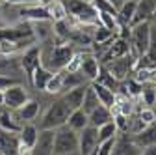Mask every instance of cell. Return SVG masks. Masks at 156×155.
<instances>
[{"mask_svg": "<svg viewBox=\"0 0 156 155\" xmlns=\"http://www.w3.org/2000/svg\"><path fill=\"white\" fill-rule=\"evenodd\" d=\"M74 54H76V52H74V47H73L71 43L56 45V47L50 49V52H48V56L45 58L43 66H45L47 69H50V71H63V69L69 66V62L73 60Z\"/></svg>", "mask_w": 156, "mask_h": 155, "instance_id": "obj_4", "label": "cell"}, {"mask_svg": "<svg viewBox=\"0 0 156 155\" xmlns=\"http://www.w3.org/2000/svg\"><path fill=\"white\" fill-rule=\"evenodd\" d=\"M151 25L156 28V9H154V13H152V19H151Z\"/></svg>", "mask_w": 156, "mask_h": 155, "instance_id": "obj_36", "label": "cell"}, {"mask_svg": "<svg viewBox=\"0 0 156 155\" xmlns=\"http://www.w3.org/2000/svg\"><path fill=\"white\" fill-rule=\"evenodd\" d=\"M141 149L132 142V138L126 137V133H121V137H115L113 149L110 155H140Z\"/></svg>", "mask_w": 156, "mask_h": 155, "instance_id": "obj_14", "label": "cell"}, {"mask_svg": "<svg viewBox=\"0 0 156 155\" xmlns=\"http://www.w3.org/2000/svg\"><path fill=\"white\" fill-rule=\"evenodd\" d=\"M140 155H156V144H152V146H147V148H143Z\"/></svg>", "mask_w": 156, "mask_h": 155, "instance_id": "obj_34", "label": "cell"}, {"mask_svg": "<svg viewBox=\"0 0 156 155\" xmlns=\"http://www.w3.org/2000/svg\"><path fill=\"white\" fill-rule=\"evenodd\" d=\"M156 9V0H138L136 2V11H134V17H132V25H138V23H145L152 19V13Z\"/></svg>", "mask_w": 156, "mask_h": 155, "instance_id": "obj_12", "label": "cell"}, {"mask_svg": "<svg viewBox=\"0 0 156 155\" xmlns=\"http://www.w3.org/2000/svg\"><path fill=\"white\" fill-rule=\"evenodd\" d=\"M132 142L138 146L140 149H143V148H147V146L156 144V122L149 123V125H147L145 129H141L140 133L132 134Z\"/></svg>", "mask_w": 156, "mask_h": 155, "instance_id": "obj_16", "label": "cell"}, {"mask_svg": "<svg viewBox=\"0 0 156 155\" xmlns=\"http://www.w3.org/2000/svg\"><path fill=\"white\" fill-rule=\"evenodd\" d=\"M126 88H128V92H126L125 95H128V97H138V95L141 93L143 84H141V82H138L136 79H130V81L126 82Z\"/></svg>", "mask_w": 156, "mask_h": 155, "instance_id": "obj_31", "label": "cell"}, {"mask_svg": "<svg viewBox=\"0 0 156 155\" xmlns=\"http://www.w3.org/2000/svg\"><path fill=\"white\" fill-rule=\"evenodd\" d=\"M117 134H119V131H117L113 120L108 122V123H104V125H101V127H97V138H99V144L101 142H106L110 138H115Z\"/></svg>", "mask_w": 156, "mask_h": 155, "instance_id": "obj_25", "label": "cell"}, {"mask_svg": "<svg viewBox=\"0 0 156 155\" xmlns=\"http://www.w3.org/2000/svg\"><path fill=\"white\" fill-rule=\"evenodd\" d=\"M71 114V108L63 103L62 97L54 99L48 108L43 114V120H41V129H58L67 123V118Z\"/></svg>", "mask_w": 156, "mask_h": 155, "instance_id": "obj_3", "label": "cell"}, {"mask_svg": "<svg viewBox=\"0 0 156 155\" xmlns=\"http://www.w3.org/2000/svg\"><path fill=\"white\" fill-rule=\"evenodd\" d=\"M0 127H2L6 133H13L15 134V133L21 131L23 123L15 118L13 110H6V112H0Z\"/></svg>", "mask_w": 156, "mask_h": 155, "instance_id": "obj_21", "label": "cell"}, {"mask_svg": "<svg viewBox=\"0 0 156 155\" xmlns=\"http://www.w3.org/2000/svg\"><path fill=\"white\" fill-rule=\"evenodd\" d=\"M136 2H138V0H136Z\"/></svg>", "mask_w": 156, "mask_h": 155, "instance_id": "obj_41", "label": "cell"}, {"mask_svg": "<svg viewBox=\"0 0 156 155\" xmlns=\"http://www.w3.org/2000/svg\"><path fill=\"white\" fill-rule=\"evenodd\" d=\"M65 125H69L73 131H76V133H80L84 127H87L89 125V120H87V114L82 110V108H76V110H71V114H69V118H67V123Z\"/></svg>", "mask_w": 156, "mask_h": 155, "instance_id": "obj_20", "label": "cell"}, {"mask_svg": "<svg viewBox=\"0 0 156 155\" xmlns=\"http://www.w3.org/2000/svg\"><path fill=\"white\" fill-rule=\"evenodd\" d=\"M0 107H4V88H0Z\"/></svg>", "mask_w": 156, "mask_h": 155, "instance_id": "obj_35", "label": "cell"}, {"mask_svg": "<svg viewBox=\"0 0 156 155\" xmlns=\"http://www.w3.org/2000/svg\"><path fill=\"white\" fill-rule=\"evenodd\" d=\"M62 90H63V71H54L45 86V92L58 95V93H62Z\"/></svg>", "mask_w": 156, "mask_h": 155, "instance_id": "obj_24", "label": "cell"}, {"mask_svg": "<svg viewBox=\"0 0 156 155\" xmlns=\"http://www.w3.org/2000/svg\"><path fill=\"white\" fill-rule=\"evenodd\" d=\"M140 118L149 125V123L156 122V112H154V108H152V107H145V108L140 112Z\"/></svg>", "mask_w": 156, "mask_h": 155, "instance_id": "obj_32", "label": "cell"}, {"mask_svg": "<svg viewBox=\"0 0 156 155\" xmlns=\"http://www.w3.org/2000/svg\"><path fill=\"white\" fill-rule=\"evenodd\" d=\"M91 37H93V43H104V41H112V40H115L117 34L112 32V30H108V28H104V26H95Z\"/></svg>", "mask_w": 156, "mask_h": 155, "instance_id": "obj_27", "label": "cell"}, {"mask_svg": "<svg viewBox=\"0 0 156 155\" xmlns=\"http://www.w3.org/2000/svg\"><path fill=\"white\" fill-rule=\"evenodd\" d=\"M93 4V8L99 11V13H110L117 17V6L112 2V0H89Z\"/></svg>", "mask_w": 156, "mask_h": 155, "instance_id": "obj_29", "label": "cell"}, {"mask_svg": "<svg viewBox=\"0 0 156 155\" xmlns=\"http://www.w3.org/2000/svg\"><path fill=\"white\" fill-rule=\"evenodd\" d=\"M97 23L99 26H104L112 32H119V21H117L115 15H110V13H99V19H97Z\"/></svg>", "mask_w": 156, "mask_h": 155, "instance_id": "obj_28", "label": "cell"}, {"mask_svg": "<svg viewBox=\"0 0 156 155\" xmlns=\"http://www.w3.org/2000/svg\"><path fill=\"white\" fill-rule=\"evenodd\" d=\"M37 2H39V4H41V6H48V4L52 2V0H37Z\"/></svg>", "mask_w": 156, "mask_h": 155, "instance_id": "obj_37", "label": "cell"}, {"mask_svg": "<svg viewBox=\"0 0 156 155\" xmlns=\"http://www.w3.org/2000/svg\"><path fill=\"white\" fill-rule=\"evenodd\" d=\"M6 4H13V6H30V4H39L37 0H0Z\"/></svg>", "mask_w": 156, "mask_h": 155, "instance_id": "obj_33", "label": "cell"}, {"mask_svg": "<svg viewBox=\"0 0 156 155\" xmlns=\"http://www.w3.org/2000/svg\"><path fill=\"white\" fill-rule=\"evenodd\" d=\"M21 66L26 73L28 79H32L34 71L41 66V45H30L24 49L23 56H21Z\"/></svg>", "mask_w": 156, "mask_h": 155, "instance_id": "obj_9", "label": "cell"}, {"mask_svg": "<svg viewBox=\"0 0 156 155\" xmlns=\"http://www.w3.org/2000/svg\"><path fill=\"white\" fill-rule=\"evenodd\" d=\"M99 69H101V64L99 60L93 56V54H84L82 58V64H80V69H78V73H80L86 81L93 82L97 81V77H99Z\"/></svg>", "mask_w": 156, "mask_h": 155, "instance_id": "obj_15", "label": "cell"}, {"mask_svg": "<svg viewBox=\"0 0 156 155\" xmlns=\"http://www.w3.org/2000/svg\"><path fill=\"white\" fill-rule=\"evenodd\" d=\"M19 49V43L11 41V40H0V54L2 56H9V54H15Z\"/></svg>", "mask_w": 156, "mask_h": 155, "instance_id": "obj_30", "label": "cell"}, {"mask_svg": "<svg viewBox=\"0 0 156 155\" xmlns=\"http://www.w3.org/2000/svg\"><path fill=\"white\" fill-rule=\"evenodd\" d=\"M50 75H52V71L47 69V67L41 64V66H39V67L34 71L30 82L34 84L35 90H45V86H47V82H48V79H50Z\"/></svg>", "mask_w": 156, "mask_h": 155, "instance_id": "obj_22", "label": "cell"}, {"mask_svg": "<svg viewBox=\"0 0 156 155\" xmlns=\"http://www.w3.org/2000/svg\"><path fill=\"white\" fill-rule=\"evenodd\" d=\"M28 92L26 88L23 86H19V84H9L4 88V107H8L9 110H17V108H21L26 101H28Z\"/></svg>", "mask_w": 156, "mask_h": 155, "instance_id": "obj_6", "label": "cell"}, {"mask_svg": "<svg viewBox=\"0 0 156 155\" xmlns=\"http://www.w3.org/2000/svg\"><path fill=\"white\" fill-rule=\"evenodd\" d=\"M99 105H101V103H99V97L95 95L91 84H87V86H86V92H84V99H82V107H80V108H82L86 114H89V112H93Z\"/></svg>", "mask_w": 156, "mask_h": 155, "instance_id": "obj_23", "label": "cell"}, {"mask_svg": "<svg viewBox=\"0 0 156 155\" xmlns=\"http://www.w3.org/2000/svg\"><path fill=\"white\" fill-rule=\"evenodd\" d=\"M154 112H156V108H154Z\"/></svg>", "mask_w": 156, "mask_h": 155, "instance_id": "obj_40", "label": "cell"}, {"mask_svg": "<svg viewBox=\"0 0 156 155\" xmlns=\"http://www.w3.org/2000/svg\"><path fill=\"white\" fill-rule=\"evenodd\" d=\"M151 30L152 25L149 21L145 23H138V25H132L130 26V36H128V43H130V52L138 58L143 56L149 49L151 43Z\"/></svg>", "mask_w": 156, "mask_h": 155, "instance_id": "obj_2", "label": "cell"}, {"mask_svg": "<svg viewBox=\"0 0 156 155\" xmlns=\"http://www.w3.org/2000/svg\"><path fill=\"white\" fill-rule=\"evenodd\" d=\"M104 67L108 69V73L113 77L115 81H125L128 79V75L134 71L136 67V56L132 52L121 56V58H115V60H110L108 64H104Z\"/></svg>", "mask_w": 156, "mask_h": 155, "instance_id": "obj_5", "label": "cell"}, {"mask_svg": "<svg viewBox=\"0 0 156 155\" xmlns=\"http://www.w3.org/2000/svg\"><path fill=\"white\" fill-rule=\"evenodd\" d=\"M99 146V138H97V127H84L78 133V155H89Z\"/></svg>", "mask_w": 156, "mask_h": 155, "instance_id": "obj_10", "label": "cell"}, {"mask_svg": "<svg viewBox=\"0 0 156 155\" xmlns=\"http://www.w3.org/2000/svg\"><path fill=\"white\" fill-rule=\"evenodd\" d=\"M39 129L34 123H23L21 131L17 133V142H19V153L21 155H28V151L34 148L35 140H37Z\"/></svg>", "mask_w": 156, "mask_h": 155, "instance_id": "obj_8", "label": "cell"}, {"mask_svg": "<svg viewBox=\"0 0 156 155\" xmlns=\"http://www.w3.org/2000/svg\"><path fill=\"white\" fill-rule=\"evenodd\" d=\"M0 28H4V21H2V17H0Z\"/></svg>", "mask_w": 156, "mask_h": 155, "instance_id": "obj_38", "label": "cell"}, {"mask_svg": "<svg viewBox=\"0 0 156 155\" xmlns=\"http://www.w3.org/2000/svg\"><path fill=\"white\" fill-rule=\"evenodd\" d=\"M86 86H87V84H80V86H76V88L67 90V92L62 93L63 103H65L71 110H76V108H80V107H82V99H84Z\"/></svg>", "mask_w": 156, "mask_h": 155, "instance_id": "obj_18", "label": "cell"}, {"mask_svg": "<svg viewBox=\"0 0 156 155\" xmlns=\"http://www.w3.org/2000/svg\"><path fill=\"white\" fill-rule=\"evenodd\" d=\"M28 155H54V129H39L37 140Z\"/></svg>", "mask_w": 156, "mask_h": 155, "instance_id": "obj_7", "label": "cell"}, {"mask_svg": "<svg viewBox=\"0 0 156 155\" xmlns=\"http://www.w3.org/2000/svg\"><path fill=\"white\" fill-rule=\"evenodd\" d=\"M87 120H89V125L91 127H101V125H104V123H108V122L113 120V110L108 108V107L99 105L93 112L87 114Z\"/></svg>", "mask_w": 156, "mask_h": 155, "instance_id": "obj_19", "label": "cell"}, {"mask_svg": "<svg viewBox=\"0 0 156 155\" xmlns=\"http://www.w3.org/2000/svg\"><path fill=\"white\" fill-rule=\"evenodd\" d=\"M19 17L23 21H30V23H37V21H52L47 6L41 4H30V6H21L19 8Z\"/></svg>", "mask_w": 156, "mask_h": 155, "instance_id": "obj_11", "label": "cell"}, {"mask_svg": "<svg viewBox=\"0 0 156 155\" xmlns=\"http://www.w3.org/2000/svg\"><path fill=\"white\" fill-rule=\"evenodd\" d=\"M84 81L86 79L80 73H69V71H65L63 73V90H62V93L67 92V90H73L76 86H80V84H84Z\"/></svg>", "mask_w": 156, "mask_h": 155, "instance_id": "obj_26", "label": "cell"}, {"mask_svg": "<svg viewBox=\"0 0 156 155\" xmlns=\"http://www.w3.org/2000/svg\"><path fill=\"white\" fill-rule=\"evenodd\" d=\"M89 84H91V88H93L95 95H97V97H99V103H101L102 107H108V108H112V110H113V107H115V97H117V93H115L113 90L106 88L104 84L97 82V81H93V82H89Z\"/></svg>", "mask_w": 156, "mask_h": 155, "instance_id": "obj_17", "label": "cell"}, {"mask_svg": "<svg viewBox=\"0 0 156 155\" xmlns=\"http://www.w3.org/2000/svg\"><path fill=\"white\" fill-rule=\"evenodd\" d=\"M54 155H78V133L69 125L54 129Z\"/></svg>", "mask_w": 156, "mask_h": 155, "instance_id": "obj_1", "label": "cell"}, {"mask_svg": "<svg viewBox=\"0 0 156 155\" xmlns=\"http://www.w3.org/2000/svg\"><path fill=\"white\" fill-rule=\"evenodd\" d=\"M154 92H156V81H154Z\"/></svg>", "mask_w": 156, "mask_h": 155, "instance_id": "obj_39", "label": "cell"}, {"mask_svg": "<svg viewBox=\"0 0 156 155\" xmlns=\"http://www.w3.org/2000/svg\"><path fill=\"white\" fill-rule=\"evenodd\" d=\"M39 110H41V105H39V101H35V99H28L21 108L13 110V114H15V118L21 122V123H32V122L37 118Z\"/></svg>", "mask_w": 156, "mask_h": 155, "instance_id": "obj_13", "label": "cell"}]
</instances>
